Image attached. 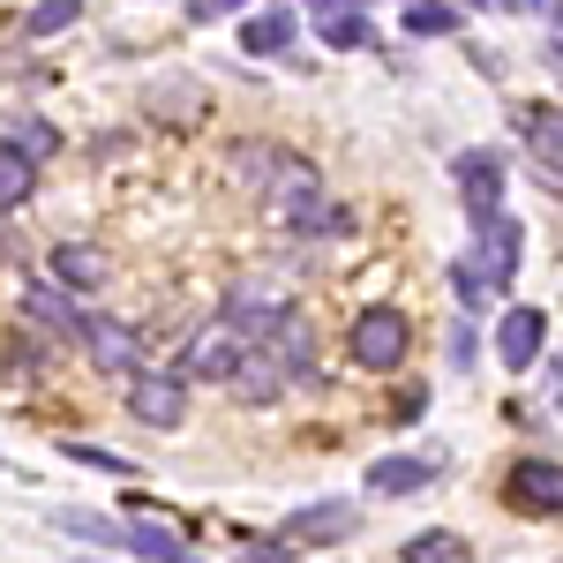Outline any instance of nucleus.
Instances as JSON below:
<instances>
[{"label":"nucleus","mask_w":563,"mask_h":563,"mask_svg":"<svg viewBox=\"0 0 563 563\" xmlns=\"http://www.w3.org/2000/svg\"><path fill=\"white\" fill-rule=\"evenodd\" d=\"M53 286L60 294H98V286H113V256L90 249V241H60L53 249Z\"/></svg>","instance_id":"obj_8"},{"label":"nucleus","mask_w":563,"mask_h":563,"mask_svg":"<svg viewBox=\"0 0 563 563\" xmlns=\"http://www.w3.org/2000/svg\"><path fill=\"white\" fill-rule=\"evenodd\" d=\"M406 8H413V0H406Z\"/></svg>","instance_id":"obj_33"},{"label":"nucleus","mask_w":563,"mask_h":563,"mask_svg":"<svg viewBox=\"0 0 563 563\" xmlns=\"http://www.w3.org/2000/svg\"><path fill=\"white\" fill-rule=\"evenodd\" d=\"M84 346L106 376H135L143 368V339H135L129 323H84Z\"/></svg>","instance_id":"obj_10"},{"label":"nucleus","mask_w":563,"mask_h":563,"mask_svg":"<svg viewBox=\"0 0 563 563\" xmlns=\"http://www.w3.org/2000/svg\"><path fill=\"white\" fill-rule=\"evenodd\" d=\"M23 316L45 323L53 339H84V316H76V301H68L60 286H31V294H23Z\"/></svg>","instance_id":"obj_16"},{"label":"nucleus","mask_w":563,"mask_h":563,"mask_svg":"<svg viewBox=\"0 0 563 563\" xmlns=\"http://www.w3.org/2000/svg\"><path fill=\"white\" fill-rule=\"evenodd\" d=\"M286 316H294V301H286L271 278H241V286L225 294V316H218V331H233L241 346H263V339H271Z\"/></svg>","instance_id":"obj_3"},{"label":"nucleus","mask_w":563,"mask_h":563,"mask_svg":"<svg viewBox=\"0 0 563 563\" xmlns=\"http://www.w3.org/2000/svg\"><path fill=\"white\" fill-rule=\"evenodd\" d=\"M271 203H278V218L294 225V233H316V218H323V188H316V166L308 158H278V174H271Z\"/></svg>","instance_id":"obj_5"},{"label":"nucleus","mask_w":563,"mask_h":563,"mask_svg":"<svg viewBox=\"0 0 563 563\" xmlns=\"http://www.w3.org/2000/svg\"><path fill=\"white\" fill-rule=\"evenodd\" d=\"M241 563H286L278 549H241Z\"/></svg>","instance_id":"obj_31"},{"label":"nucleus","mask_w":563,"mask_h":563,"mask_svg":"<svg viewBox=\"0 0 563 563\" xmlns=\"http://www.w3.org/2000/svg\"><path fill=\"white\" fill-rule=\"evenodd\" d=\"M294 31H301V23H294V8H263V15L241 23V45H249L256 60H278V53L294 45Z\"/></svg>","instance_id":"obj_17"},{"label":"nucleus","mask_w":563,"mask_h":563,"mask_svg":"<svg viewBox=\"0 0 563 563\" xmlns=\"http://www.w3.org/2000/svg\"><path fill=\"white\" fill-rule=\"evenodd\" d=\"M443 31H459V15L443 0H413L406 8V38H443Z\"/></svg>","instance_id":"obj_23"},{"label":"nucleus","mask_w":563,"mask_h":563,"mask_svg":"<svg viewBox=\"0 0 563 563\" xmlns=\"http://www.w3.org/2000/svg\"><path fill=\"white\" fill-rule=\"evenodd\" d=\"M323 45H339V53L376 45V31H368V8H361V15H323Z\"/></svg>","instance_id":"obj_22"},{"label":"nucleus","mask_w":563,"mask_h":563,"mask_svg":"<svg viewBox=\"0 0 563 563\" xmlns=\"http://www.w3.org/2000/svg\"><path fill=\"white\" fill-rule=\"evenodd\" d=\"M23 151H31V158H53V151H60V135L45 129V121H31V129H23Z\"/></svg>","instance_id":"obj_26"},{"label":"nucleus","mask_w":563,"mask_h":563,"mask_svg":"<svg viewBox=\"0 0 563 563\" xmlns=\"http://www.w3.org/2000/svg\"><path fill=\"white\" fill-rule=\"evenodd\" d=\"M76 15H84V0H38V8H31V23H23V31H31V38H53V31H68V23H76Z\"/></svg>","instance_id":"obj_24"},{"label":"nucleus","mask_w":563,"mask_h":563,"mask_svg":"<svg viewBox=\"0 0 563 563\" xmlns=\"http://www.w3.org/2000/svg\"><path fill=\"white\" fill-rule=\"evenodd\" d=\"M511 496H519V504H533L541 519H556V511H563V474H556V459H519Z\"/></svg>","instance_id":"obj_14"},{"label":"nucleus","mask_w":563,"mask_h":563,"mask_svg":"<svg viewBox=\"0 0 563 563\" xmlns=\"http://www.w3.org/2000/svg\"><path fill=\"white\" fill-rule=\"evenodd\" d=\"M278 158H286V151H271V143H241V151H233V180H241V188H271Z\"/></svg>","instance_id":"obj_20"},{"label":"nucleus","mask_w":563,"mask_h":563,"mask_svg":"<svg viewBox=\"0 0 563 563\" xmlns=\"http://www.w3.org/2000/svg\"><path fill=\"white\" fill-rule=\"evenodd\" d=\"M233 8H249V0H196V15H233Z\"/></svg>","instance_id":"obj_29"},{"label":"nucleus","mask_w":563,"mask_h":563,"mask_svg":"<svg viewBox=\"0 0 563 563\" xmlns=\"http://www.w3.org/2000/svg\"><path fill=\"white\" fill-rule=\"evenodd\" d=\"M60 459H76V466H90V474H129V459H121V451H90V443H68Z\"/></svg>","instance_id":"obj_25"},{"label":"nucleus","mask_w":563,"mask_h":563,"mask_svg":"<svg viewBox=\"0 0 563 563\" xmlns=\"http://www.w3.org/2000/svg\"><path fill=\"white\" fill-rule=\"evenodd\" d=\"M519 263H526V225L511 211L481 218V225H474V256H466V278H474L481 294H504V286L519 278Z\"/></svg>","instance_id":"obj_1"},{"label":"nucleus","mask_w":563,"mask_h":563,"mask_svg":"<svg viewBox=\"0 0 563 563\" xmlns=\"http://www.w3.org/2000/svg\"><path fill=\"white\" fill-rule=\"evenodd\" d=\"M353 526H361V511H353L346 496L308 504V511H294V519H286V549H331V541H346Z\"/></svg>","instance_id":"obj_7"},{"label":"nucleus","mask_w":563,"mask_h":563,"mask_svg":"<svg viewBox=\"0 0 563 563\" xmlns=\"http://www.w3.org/2000/svg\"><path fill=\"white\" fill-rule=\"evenodd\" d=\"M474 8H504V0H474Z\"/></svg>","instance_id":"obj_32"},{"label":"nucleus","mask_w":563,"mask_h":563,"mask_svg":"<svg viewBox=\"0 0 563 563\" xmlns=\"http://www.w3.org/2000/svg\"><path fill=\"white\" fill-rule=\"evenodd\" d=\"M225 390H233L241 406H271V398L286 390V368H278L271 353H256V346H249L241 361H233V376H225Z\"/></svg>","instance_id":"obj_12"},{"label":"nucleus","mask_w":563,"mask_h":563,"mask_svg":"<svg viewBox=\"0 0 563 563\" xmlns=\"http://www.w3.org/2000/svg\"><path fill=\"white\" fill-rule=\"evenodd\" d=\"M435 481V459H406V451H390L368 466V496H413V488H429Z\"/></svg>","instance_id":"obj_15"},{"label":"nucleus","mask_w":563,"mask_h":563,"mask_svg":"<svg viewBox=\"0 0 563 563\" xmlns=\"http://www.w3.org/2000/svg\"><path fill=\"white\" fill-rule=\"evenodd\" d=\"M316 15H361V0H308Z\"/></svg>","instance_id":"obj_28"},{"label":"nucleus","mask_w":563,"mask_h":563,"mask_svg":"<svg viewBox=\"0 0 563 563\" xmlns=\"http://www.w3.org/2000/svg\"><path fill=\"white\" fill-rule=\"evenodd\" d=\"M406 563H474V541L451 533V526H429V533L406 541Z\"/></svg>","instance_id":"obj_19"},{"label":"nucleus","mask_w":563,"mask_h":563,"mask_svg":"<svg viewBox=\"0 0 563 563\" xmlns=\"http://www.w3.org/2000/svg\"><path fill=\"white\" fill-rule=\"evenodd\" d=\"M504 8H519V15H533V8H541V15H556V0H504Z\"/></svg>","instance_id":"obj_30"},{"label":"nucleus","mask_w":563,"mask_h":563,"mask_svg":"<svg viewBox=\"0 0 563 563\" xmlns=\"http://www.w3.org/2000/svg\"><path fill=\"white\" fill-rule=\"evenodd\" d=\"M451 180H459V196H466L474 225L504 211V158H496V151H459V158H451Z\"/></svg>","instance_id":"obj_6"},{"label":"nucleus","mask_w":563,"mask_h":563,"mask_svg":"<svg viewBox=\"0 0 563 563\" xmlns=\"http://www.w3.org/2000/svg\"><path fill=\"white\" fill-rule=\"evenodd\" d=\"M31 196H38V158L23 143H0V211L31 203Z\"/></svg>","instance_id":"obj_18"},{"label":"nucleus","mask_w":563,"mask_h":563,"mask_svg":"<svg viewBox=\"0 0 563 563\" xmlns=\"http://www.w3.org/2000/svg\"><path fill=\"white\" fill-rule=\"evenodd\" d=\"M121 549H135V556H151V563H203L174 526H158V519H121Z\"/></svg>","instance_id":"obj_13"},{"label":"nucleus","mask_w":563,"mask_h":563,"mask_svg":"<svg viewBox=\"0 0 563 563\" xmlns=\"http://www.w3.org/2000/svg\"><path fill=\"white\" fill-rule=\"evenodd\" d=\"M241 339H233V331H196V339H188V361H180V376H203V384H225V376H233V361H241Z\"/></svg>","instance_id":"obj_11"},{"label":"nucleus","mask_w":563,"mask_h":563,"mask_svg":"<svg viewBox=\"0 0 563 563\" xmlns=\"http://www.w3.org/2000/svg\"><path fill=\"white\" fill-rule=\"evenodd\" d=\"M451 294H459V308H481V301H488V294H481L474 278H466V263H459V271H451Z\"/></svg>","instance_id":"obj_27"},{"label":"nucleus","mask_w":563,"mask_h":563,"mask_svg":"<svg viewBox=\"0 0 563 563\" xmlns=\"http://www.w3.org/2000/svg\"><path fill=\"white\" fill-rule=\"evenodd\" d=\"M60 533H76V541H106V549H121V519H98V511H53Z\"/></svg>","instance_id":"obj_21"},{"label":"nucleus","mask_w":563,"mask_h":563,"mask_svg":"<svg viewBox=\"0 0 563 563\" xmlns=\"http://www.w3.org/2000/svg\"><path fill=\"white\" fill-rule=\"evenodd\" d=\"M129 413L143 429H180V413H188V376H174V368H135L129 376Z\"/></svg>","instance_id":"obj_4"},{"label":"nucleus","mask_w":563,"mask_h":563,"mask_svg":"<svg viewBox=\"0 0 563 563\" xmlns=\"http://www.w3.org/2000/svg\"><path fill=\"white\" fill-rule=\"evenodd\" d=\"M353 361L368 368V376H390V368H406V346H413V323H406V308H361L353 316Z\"/></svg>","instance_id":"obj_2"},{"label":"nucleus","mask_w":563,"mask_h":563,"mask_svg":"<svg viewBox=\"0 0 563 563\" xmlns=\"http://www.w3.org/2000/svg\"><path fill=\"white\" fill-rule=\"evenodd\" d=\"M541 346H549V316H541V308H511V316L496 323V361H504V368H533Z\"/></svg>","instance_id":"obj_9"}]
</instances>
